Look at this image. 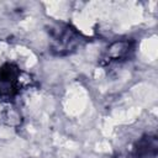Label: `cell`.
I'll return each instance as SVG.
<instances>
[{
	"mask_svg": "<svg viewBox=\"0 0 158 158\" xmlns=\"http://www.w3.org/2000/svg\"><path fill=\"white\" fill-rule=\"evenodd\" d=\"M49 48L56 56L73 53L83 42L81 35L68 23H57L48 30Z\"/></svg>",
	"mask_w": 158,
	"mask_h": 158,
	"instance_id": "obj_1",
	"label": "cell"
},
{
	"mask_svg": "<svg viewBox=\"0 0 158 158\" xmlns=\"http://www.w3.org/2000/svg\"><path fill=\"white\" fill-rule=\"evenodd\" d=\"M21 72L14 63H6L0 68V99L10 100L20 91Z\"/></svg>",
	"mask_w": 158,
	"mask_h": 158,
	"instance_id": "obj_2",
	"label": "cell"
},
{
	"mask_svg": "<svg viewBox=\"0 0 158 158\" xmlns=\"http://www.w3.org/2000/svg\"><path fill=\"white\" fill-rule=\"evenodd\" d=\"M132 42L130 40H120L112 42L105 51L102 56V62L106 64H111L115 62H121L128 57L132 51Z\"/></svg>",
	"mask_w": 158,
	"mask_h": 158,
	"instance_id": "obj_3",
	"label": "cell"
},
{
	"mask_svg": "<svg viewBox=\"0 0 158 158\" xmlns=\"http://www.w3.org/2000/svg\"><path fill=\"white\" fill-rule=\"evenodd\" d=\"M158 142L156 136L142 137L133 148V158H156Z\"/></svg>",
	"mask_w": 158,
	"mask_h": 158,
	"instance_id": "obj_4",
	"label": "cell"
}]
</instances>
